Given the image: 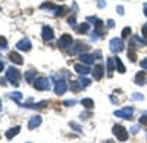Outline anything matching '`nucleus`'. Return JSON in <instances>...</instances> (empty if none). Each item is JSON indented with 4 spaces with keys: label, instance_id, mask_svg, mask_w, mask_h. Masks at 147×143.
Instances as JSON below:
<instances>
[{
    "label": "nucleus",
    "instance_id": "obj_39",
    "mask_svg": "<svg viewBox=\"0 0 147 143\" xmlns=\"http://www.w3.org/2000/svg\"><path fill=\"white\" fill-rule=\"evenodd\" d=\"M141 33H143V37L147 40V22L143 25V28H141Z\"/></svg>",
    "mask_w": 147,
    "mask_h": 143
},
{
    "label": "nucleus",
    "instance_id": "obj_40",
    "mask_svg": "<svg viewBox=\"0 0 147 143\" xmlns=\"http://www.w3.org/2000/svg\"><path fill=\"white\" fill-rule=\"evenodd\" d=\"M106 6V2H105V0H97V7H99V9H103Z\"/></svg>",
    "mask_w": 147,
    "mask_h": 143
},
{
    "label": "nucleus",
    "instance_id": "obj_35",
    "mask_svg": "<svg viewBox=\"0 0 147 143\" xmlns=\"http://www.w3.org/2000/svg\"><path fill=\"white\" fill-rule=\"evenodd\" d=\"M68 24H69L71 27L77 28V21H75V16H69V18H68Z\"/></svg>",
    "mask_w": 147,
    "mask_h": 143
},
{
    "label": "nucleus",
    "instance_id": "obj_16",
    "mask_svg": "<svg viewBox=\"0 0 147 143\" xmlns=\"http://www.w3.org/2000/svg\"><path fill=\"white\" fill-rule=\"evenodd\" d=\"M41 124V117L40 115H34L30 118V123H28V128L30 130H34L35 127H38Z\"/></svg>",
    "mask_w": 147,
    "mask_h": 143
},
{
    "label": "nucleus",
    "instance_id": "obj_23",
    "mask_svg": "<svg viewBox=\"0 0 147 143\" xmlns=\"http://www.w3.org/2000/svg\"><path fill=\"white\" fill-rule=\"evenodd\" d=\"M9 98L12 99V100H15L19 106H21V99H22V93H19V91H12V93H9Z\"/></svg>",
    "mask_w": 147,
    "mask_h": 143
},
{
    "label": "nucleus",
    "instance_id": "obj_28",
    "mask_svg": "<svg viewBox=\"0 0 147 143\" xmlns=\"http://www.w3.org/2000/svg\"><path fill=\"white\" fill-rule=\"evenodd\" d=\"M35 75H37V71H28V73L25 74V80L28 81V83H34L35 81Z\"/></svg>",
    "mask_w": 147,
    "mask_h": 143
},
{
    "label": "nucleus",
    "instance_id": "obj_47",
    "mask_svg": "<svg viewBox=\"0 0 147 143\" xmlns=\"http://www.w3.org/2000/svg\"><path fill=\"white\" fill-rule=\"evenodd\" d=\"M143 9H144V15L147 16V3H144V5H143Z\"/></svg>",
    "mask_w": 147,
    "mask_h": 143
},
{
    "label": "nucleus",
    "instance_id": "obj_29",
    "mask_svg": "<svg viewBox=\"0 0 147 143\" xmlns=\"http://www.w3.org/2000/svg\"><path fill=\"white\" fill-rule=\"evenodd\" d=\"M69 87H71V90H72V91H75V93H77V91H80V90L82 89V87H81V84H80V81H71V86H69Z\"/></svg>",
    "mask_w": 147,
    "mask_h": 143
},
{
    "label": "nucleus",
    "instance_id": "obj_36",
    "mask_svg": "<svg viewBox=\"0 0 147 143\" xmlns=\"http://www.w3.org/2000/svg\"><path fill=\"white\" fill-rule=\"evenodd\" d=\"M132 100H143L144 98H143V94H140V93H132Z\"/></svg>",
    "mask_w": 147,
    "mask_h": 143
},
{
    "label": "nucleus",
    "instance_id": "obj_43",
    "mask_svg": "<svg viewBox=\"0 0 147 143\" xmlns=\"http://www.w3.org/2000/svg\"><path fill=\"white\" fill-rule=\"evenodd\" d=\"M137 133H138V127L137 125L131 127V134H137Z\"/></svg>",
    "mask_w": 147,
    "mask_h": 143
},
{
    "label": "nucleus",
    "instance_id": "obj_48",
    "mask_svg": "<svg viewBox=\"0 0 147 143\" xmlns=\"http://www.w3.org/2000/svg\"><path fill=\"white\" fill-rule=\"evenodd\" d=\"M3 68H5V65H3V62L0 61V71H3Z\"/></svg>",
    "mask_w": 147,
    "mask_h": 143
},
{
    "label": "nucleus",
    "instance_id": "obj_13",
    "mask_svg": "<svg viewBox=\"0 0 147 143\" xmlns=\"http://www.w3.org/2000/svg\"><path fill=\"white\" fill-rule=\"evenodd\" d=\"M91 74H93V78L94 80H102V77H103V74H105V71H103V65L102 64H99V65H96L93 69H91Z\"/></svg>",
    "mask_w": 147,
    "mask_h": 143
},
{
    "label": "nucleus",
    "instance_id": "obj_4",
    "mask_svg": "<svg viewBox=\"0 0 147 143\" xmlns=\"http://www.w3.org/2000/svg\"><path fill=\"white\" fill-rule=\"evenodd\" d=\"M34 87L40 91H44V90H49L50 89V81H49L46 77H40V78H35L34 81Z\"/></svg>",
    "mask_w": 147,
    "mask_h": 143
},
{
    "label": "nucleus",
    "instance_id": "obj_21",
    "mask_svg": "<svg viewBox=\"0 0 147 143\" xmlns=\"http://www.w3.org/2000/svg\"><path fill=\"white\" fill-rule=\"evenodd\" d=\"M19 131H21V127H19V125L9 128L7 131H6V139H9V140H10V139H13V137H15V136L19 133Z\"/></svg>",
    "mask_w": 147,
    "mask_h": 143
},
{
    "label": "nucleus",
    "instance_id": "obj_26",
    "mask_svg": "<svg viewBox=\"0 0 147 143\" xmlns=\"http://www.w3.org/2000/svg\"><path fill=\"white\" fill-rule=\"evenodd\" d=\"M81 105L84 106V108H87V109H91L93 106H94V102H93V99H90V98H85V99L81 100Z\"/></svg>",
    "mask_w": 147,
    "mask_h": 143
},
{
    "label": "nucleus",
    "instance_id": "obj_10",
    "mask_svg": "<svg viewBox=\"0 0 147 143\" xmlns=\"http://www.w3.org/2000/svg\"><path fill=\"white\" fill-rule=\"evenodd\" d=\"M53 28L52 27H49V25H44L43 28H41V37H43V40L44 41H50L52 39H53Z\"/></svg>",
    "mask_w": 147,
    "mask_h": 143
},
{
    "label": "nucleus",
    "instance_id": "obj_20",
    "mask_svg": "<svg viewBox=\"0 0 147 143\" xmlns=\"http://www.w3.org/2000/svg\"><path fill=\"white\" fill-rule=\"evenodd\" d=\"M113 61H115V69L118 71L119 74H124V73H125V65L122 64V61H121V59H119L118 56H116V58H113Z\"/></svg>",
    "mask_w": 147,
    "mask_h": 143
},
{
    "label": "nucleus",
    "instance_id": "obj_19",
    "mask_svg": "<svg viewBox=\"0 0 147 143\" xmlns=\"http://www.w3.org/2000/svg\"><path fill=\"white\" fill-rule=\"evenodd\" d=\"M80 59L81 62H84L85 65H90L94 62V55H88V53H80Z\"/></svg>",
    "mask_w": 147,
    "mask_h": 143
},
{
    "label": "nucleus",
    "instance_id": "obj_5",
    "mask_svg": "<svg viewBox=\"0 0 147 143\" xmlns=\"http://www.w3.org/2000/svg\"><path fill=\"white\" fill-rule=\"evenodd\" d=\"M88 49H90V47H88L87 43H82L81 40H78V41L74 43V49H71L69 53L71 55H74V53H85Z\"/></svg>",
    "mask_w": 147,
    "mask_h": 143
},
{
    "label": "nucleus",
    "instance_id": "obj_3",
    "mask_svg": "<svg viewBox=\"0 0 147 143\" xmlns=\"http://www.w3.org/2000/svg\"><path fill=\"white\" fill-rule=\"evenodd\" d=\"M112 131H113V134H115V137L119 140V142H125L127 139H128V131H127V130L124 128V127H122V125H113V130H112Z\"/></svg>",
    "mask_w": 147,
    "mask_h": 143
},
{
    "label": "nucleus",
    "instance_id": "obj_12",
    "mask_svg": "<svg viewBox=\"0 0 147 143\" xmlns=\"http://www.w3.org/2000/svg\"><path fill=\"white\" fill-rule=\"evenodd\" d=\"M46 105H47V102H46V100H43V102H38V103H32V98H30L27 103H24V105H22V108H31V109H40V108H44V106H46Z\"/></svg>",
    "mask_w": 147,
    "mask_h": 143
},
{
    "label": "nucleus",
    "instance_id": "obj_2",
    "mask_svg": "<svg viewBox=\"0 0 147 143\" xmlns=\"http://www.w3.org/2000/svg\"><path fill=\"white\" fill-rule=\"evenodd\" d=\"M109 49H110V52H113V53L122 52V50H124V40L118 39V37L112 39V40L109 41Z\"/></svg>",
    "mask_w": 147,
    "mask_h": 143
},
{
    "label": "nucleus",
    "instance_id": "obj_9",
    "mask_svg": "<svg viewBox=\"0 0 147 143\" xmlns=\"http://www.w3.org/2000/svg\"><path fill=\"white\" fill-rule=\"evenodd\" d=\"M72 43H74V40H72V35H71V34H63L62 37L59 39L57 46H59V47H62V49H66V47H69Z\"/></svg>",
    "mask_w": 147,
    "mask_h": 143
},
{
    "label": "nucleus",
    "instance_id": "obj_18",
    "mask_svg": "<svg viewBox=\"0 0 147 143\" xmlns=\"http://www.w3.org/2000/svg\"><path fill=\"white\" fill-rule=\"evenodd\" d=\"M146 81H147V75H146L144 71H140V73H137V75H136V84L144 86Z\"/></svg>",
    "mask_w": 147,
    "mask_h": 143
},
{
    "label": "nucleus",
    "instance_id": "obj_31",
    "mask_svg": "<svg viewBox=\"0 0 147 143\" xmlns=\"http://www.w3.org/2000/svg\"><path fill=\"white\" fill-rule=\"evenodd\" d=\"M66 10H68L66 6H60V7H57V10L55 12V15H56V16H63V15L66 14Z\"/></svg>",
    "mask_w": 147,
    "mask_h": 143
},
{
    "label": "nucleus",
    "instance_id": "obj_37",
    "mask_svg": "<svg viewBox=\"0 0 147 143\" xmlns=\"http://www.w3.org/2000/svg\"><path fill=\"white\" fill-rule=\"evenodd\" d=\"M69 127H72V128L75 130V131H78V133H81V131H82L81 127H80L78 124H75V123H69Z\"/></svg>",
    "mask_w": 147,
    "mask_h": 143
},
{
    "label": "nucleus",
    "instance_id": "obj_42",
    "mask_svg": "<svg viewBox=\"0 0 147 143\" xmlns=\"http://www.w3.org/2000/svg\"><path fill=\"white\" fill-rule=\"evenodd\" d=\"M113 27H115L113 19H109V21H107V28H113Z\"/></svg>",
    "mask_w": 147,
    "mask_h": 143
},
{
    "label": "nucleus",
    "instance_id": "obj_17",
    "mask_svg": "<svg viewBox=\"0 0 147 143\" xmlns=\"http://www.w3.org/2000/svg\"><path fill=\"white\" fill-rule=\"evenodd\" d=\"M9 59L13 64H16V65H22L24 64V59H22V56L18 53V52H10L9 53Z\"/></svg>",
    "mask_w": 147,
    "mask_h": 143
},
{
    "label": "nucleus",
    "instance_id": "obj_38",
    "mask_svg": "<svg viewBox=\"0 0 147 143\" xmlns=\"http://www.w3.org/2000/svg\"><path fill=\"white\" fill-rule=\"evenodd\" d=\"M140 66H141V69L147 71V58H144V59H141V61H140Z\"/></svg>",
    "mask_w": 147,
    "mask_h": 143
},
{
    "label": "nucleus",
    "instance_id": "obj_6",
    "mask_svg": "<svg viewBox=\"0 0 147 143\" xmlns=\"http://www.w3.org/2000/svg\"><path fill=\"white\" fill-rule=\"evenodd\" d=\"M87 22H93V25H94V31L102 35L105 31H103V21H100L99 18H96V16H87V19H85Z\"/></svg>",
    "mask_w": 147,
    "mask_h": 143
},
{
    "label": "nucleus",
    "instance_id": "obj_14",
    "mask_svg": "<svg viewBox=\"0 0 147 143\" xmlns=\"http://www.w3.org/2000/svg\"><path fill=\"white\" fill-rule=\"evenodd\" d=\"M129 46H132V47H136V46H138V47L147 46V40H143L141 37H138V35H132L131 40H129Z\"/></svg>",
    "mask_w": 147,
    "mask_h": 143
},
{
    "label": "nucleus",
    "instance_id": "obj_45",
    "mask_svg": "<svg viewBox=\"0 0 147 143\" xmlns=\"http://www.w3.org/2000/svg\"><path fill=\"white\" fill-rule=\"evenodd\" d=\"M0 86H7V83L5 78H0Z\"/></svg>",
    "mask_w": 147,
    "mask_h": 143
},
{
    "label": "nucleus",
    "instance_id": "obj_22",
    "mask_svg": "<svg viewBox=\"0 0 147 143\" xmlns=\"http://www.w3.org/2000/svg\"><path fill=\"white\" fill-rule=\"evenodd\" d=\"M113 71H115V61H113V58H107V77L109 78L112 77Z\"/></svg>",
    "mask_w": 147,
    "mask_h": 143
},
{
    "label": "nucleus",
    "instance_id": "obj_50",
    "mask_svg": "<svg viewBox=\"0 0 147 143\" xmlns=\"http://www.w3.org/2000/svg\"><path fill=\"white\" fill-rule=\"evenodd\" d=\"M0 109H2V100H0Z\"/></svg>",
    "mask_w": 147,
    "mask_h": 143
},
{
    "label": "nucleus",
    "instance_id": "obj_34",
    "mask_svg": "<svg viewBox=\"0 0 147 143\" xmlns=\"http://www.w3.org/2000/svg\"><path fill=\"white\" fill-rule=\"evenodd\" d=\"M140 124L147 125V112H143V114H141V117H140Z\"/></svg>",
    "mask_w": 147,
    "mask_h": 143
},
{
    "label": "nucleus",
    "instance_id": "obj_51",
    "mask_svg": "<svg viewBox=\"0 0 147 143\" xmlns=\"http://www.w3.org/2000/svg\"><path fill=\"white\" fill-rule=\"evenodd\" d=\"M60 2H62V0H60Z\"/></svg>",
    "mask_w": 147,
    "mask_h": 143
},
{
    "label": "nucleus",
    "instance_id": "obj_27",
    "mask_svg": "<svg viewBox=\"0 0 147 143\" xmlns=\"http://www.w3.org/2000/svg\"><path fill=\"white\" fill-rule=\"evenodd\" d=\"M57 7L59 6H55L53 3H50V2H46V3H41L40 5V9H47V10H57Z\"/></svg>",
    "mask_w": 147,
    "mask_h": 143
},
{
    "label": "nucleus",
    "instance_id": "obj_32",
    "mask_svg": "<svg viewBox=\"0 0 147 143\" xmlns=\"http://www.w3.org/2000/svg\"><path fill=\"white\" fill-rule=\"evenodd\" d=\"M0 49H2V50L7 49V40L3 37V35H0Z\"/></svg>",
    "mask_w": 147,
    "mask_h": 143
},
{
    "label": "nucleus",
    "instance_id": "obj_15",
    "mask_svg": "<svg viewBox=\"0 0 147 143\" xmlns=\"http://www.w3.org/2000/svg\"><path fill=\"white\" fill-rule=\"evenodd\" d=\"M74 69H75L77 71V73L78 74H81V75H87L88 73H90V68H88V65H82V64H75V65H74Z\"/></svg>",
    "mask_w": 147,
    "mask_h": 143
},
{
    "label": "nucleus",
    "instance_id": "obj_8",
    "mask_svg": "<svg viewBox=\"0 0 147 143\" xmlns=\"http://www.w3.org/2000/svg\"><path fill=\"white\" fill-rule=\"evenodd\" d=\"M31 47H32V44H31V41H30L28 37H24L22 40H19L16 43V49L21 50V52H30Z\"/></svg>",
    "mask_w": 147,
    "mask_h": 143
},
{
    "label": "nucleus",
    "instance_id": "obj_41",
    "mask_svg": "<svg viewBox=\"0 0 147 143\" xmlns=\"http://www.w3.org/2000/svg\"><path fill=\"white\" fill-rule=\"evenodd\" d=\"M75 103H77V100H74V99H72V100H65V102H63V105H66V106H74Z\"/></svg>",
    "mask_w": 147,
    "mask_h": 143
},
{
    "label": "nucleus",
    "instance_id": "obj_44",
    "mask_svg": "<svg viewBox=\"0 0 147 143\" xmlns=\"http://www.w3.org/2000/svg\"><path fill=\"white\" fill-rule=\"evenodd\" d=\"M116 10H118V14H119V15H124V14H125V12H124V7H122V6H118Z\"/></svg>",
    "mask_w": 147,
    "mask_h": 143
},
{
    "label": "nucleus",
    "instance_id": "obj_49",
    "mask_svg": "<svg viewBox=\"0 0 147 143\" xmlns=\"http://www.w3.org/2000/svg\"><path fill=\"white\" fill-rule=\"evenodd\" d=\"M103 143H113L112 140H106V142H103Z\"/></svg>",
    "mask_w": 147,
    "mask_h": 143
},
{
    "label": "nucleus",
    "instance_id": "obj_7",
    "mask_svg": "<svg viewBox=\"0 0 147 143\" xmlns=\"http://www.w3.org/2000/svg\"><path fill=\"white\" fill-rule=\"evenodd\" d=\"M113 114H115V117H118V118H124V120H131V117H132V114H134V109H132V108H129V106H127V108H122V109L115 111Z\"/></svg>",
    "mask_w": 147,
    "mask_h": 143
},
{
    "label": "nucleus",
    "instance_id": "obj_25",
    "mask_svg": "<svg viewBox=\"0 0 147 143\" xmlns=\"http://www.w3.org/2000/svg\"><path fill=\"white\" fill-rule=\"evenodd\" d=\"M128 58H129V61L131 62H136L137 61V52H136V47H132V46H129V49H128Z\"/></svg>",
    "mask_w": 147,
    "mask_h": 143
},
{
    "label": "nucleus",
    "instance_id": "obj_1",
    "mask_svg": "<svg viewBox=\"0 0 147 143\" xmlns=\"http://www.w3.org/2000/svg\"><path fill=\"white\" fill-rule=\"evenodd\" d=\"M6 80L10 83V84L18 86V84H19V81H21V73H19L16 68L9 66L7 71H6Z\"/></svg>",
    "mask_w": 147,
    "mask_h": 143
},
{
    "label": "nucleus",
    "instance_id": "obj_33",
    "mask_svg": "<svg viewBox=\"0 0 147 143\" xmlns=\"http://www.w3.org/2000/svg\"><path fill=\"white\" fill-rule=\"evenodd\" d=\"M121 35H122V39H127V37H129V35H131V28H129V27H125L124 30H122Z\"/></svg>",
    "mask_w": 147,
    "mask_h": 143
},
{
    "label": "nucleus",
    "instance_id": "obj_11",
    "mask_svg": "<svg viewBox=\"0 0 147 143\" xmlns=\"http://www.w3.org/2000/svg\"><path fill=\"white\" fill-rule=\"evenodd\" d=\"M68 90V86H66V83L63 80H57L56 81V84H55V93L56 94H65V91Z\"/></svg>",
    "mask_w": 147,
    "mask_h": 143
},
{
    "label": "nucleus",
    "instance_id": "obj_24",
    "mask_svg": "<svg viewBox=\"0 0 147 143\" xmlns=\"http://www.w3.org/2000/svg\"><path fill=\"white\" fill-rule=\"evenodd\" d=\"M75 30H77V33H80V34H85V33H88V31H90V24L82 22L81 25H80V27H77Z\"/></svg>",
    "mask_w": 147,
    "mask_h": 143
},
{
    "label": "nucleus",
    "instance_id": "obj_46",
    "mask_svg": "<svg viewBox=\"0 0 147 143\" xmlns=\"http://www.w3.org/2000/svg\"><path fill=\"white\" fill-rule=\"evenodd\" d=\"M87 117H91V112H87V114H81V118H87Z\"/></svg>",
    "mask_w": 147,
    "mask_h": 143
},
{
    "label": "nucleus",
    "instance_id": "obj_30",
    "mask_svg": "<svg viewBox=\"0 0 147 143\" xmlns=\"http://www.w3.org/2000/svg\"><path fill=\"white\" fill-rule=\"evenodd\" d=\"M78 81H80V84H81V87H82V89L88 87V86H90V83H91L88 78H85V77H82V75L80 77V80H78Z\"/></svg>",
    "mask_w": 147,
    "mask_h": 143
}]
</instances>
